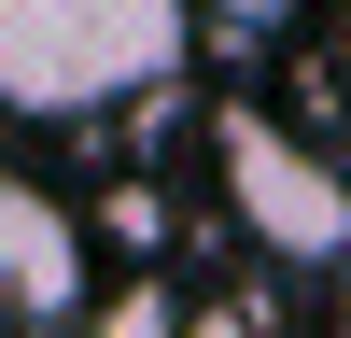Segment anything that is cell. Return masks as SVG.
<instances>
[{"label": "cell", "mask_w": 351, "mask_h": 338, "mask_svg": "<svg viewBox=\"0 0 351 338\" xmlns=\"http://www.w3.org/2000/svg\"><path fill=\"white\" fill-rule=\"evenodd\" d=\"M183 56H197V0H0V113L14 127L155 99Z\"/></svg>", "instance_id": "6da1fadb"}, {"label": "cell", "mask_w": 351, "mask_h": 338, "mask_svg": "<svg viewBox=\"0 0 351 338\" xmlns=\"http://www.w3.org/2000/svg\"><path fill=\"white\" fill-rule=\"evenodd\" d=\"M211 183H225V212H239L253 254H281V268H337V240H351V183H337V155H324L309 127L225 99V113H211Z\"/></svg>", "instance_id": "7a4b0ae2"}, {"label": "cell", "mask_w": 351, "mask_h": 338, "mask_svg": "<svg viewBox=\"0 0 351 338\" xmlns=\"http://www.w3.org/2000/svg\"><path fill=\"white\" fill-rule=\"evenodd\" d=\"M71 310H84V212L28 169H0V338L71 324Z\"/></svg>", "instance_id": "3957f363"}, {"label": "cell", "mask_w": 351, "mask_h": 338, "mask_svg": "<svg viewBox=\"0 0 351 338\" xmlns=\"http://www.w3.org/2000/svg\"><path fill=\"white\" fill-rule=\"evenodd\" d=\"M84 338H183V296H169V282H127V296L84 310Z\"/></svg>", "instance_id": "277c9868"}, {"label": "cell", "mask_w": 351, "mask_h": 338, "mask_svg": "<svg viewBox=\"0 0 351 338\" xmlns=\"http://www.w3.org/2000/svg\"><path fill=\"white\" fill-rule=\"evenodd\" d=\"M183 338H267V310H183Z\"/></svg>", "instance_id": "5b68a950"}, {"label": "cell", "mask_w": 351, "mask_h": 338, "mask_svg": "<svg viewBox=\"0 0 351 338\" xmlns=\"http://www.w3.org/2000/svg\"><path fill=\"white\" fill-rule=\"evenodd\" d=\"M197 14H225V28H281L295 0H197Z\"/></svg>", "instance_id": "8992f818"}]
</instances>
